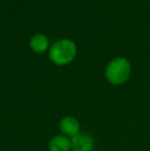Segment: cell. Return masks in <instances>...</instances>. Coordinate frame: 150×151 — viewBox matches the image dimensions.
Instances as JSON below:
<instances>
[{
	"instance_id": "obj_2",
	"label": "cell",
	"mask_w": 150,
	"mask_h": 151,
	"mask_svg": "<svg viewBox=\"0 0 150 151\" xmlns=\"http://www.w3.org/2000/svg\"><path fill=\"white\" fill-rule=\"evenodd\" d=\"M131 71H132V66L128 59L118 57L109 62L105 69V76L111 84L121 86L128 80Z\"/></svg>"
},
{
	"instance_id": "obj_5",
	"label": "cell",
	"mask_w": 150,
	"mask_h": 151,
	"mask_svg": "<svg viewBox=\"0 0 150 151\" xmlns=\"http://www.w3.org/2000/svg\"><path fill=\"white\" fill-rule=\"evenodd\" d=\"M29 45L33 52H37V54H41V52L50 50V40H48L47 36H45L44 34L38 33L30 38Z\"/></svg>"
},
{
	"instance_id": "obj_3",
	"label": "cell",
	"mask_w": 150,
	"mask_h": 151,
	"mask_svg": "<svg viewBox=\"0 0 150 151\" xmlns=\"http://www.w3.org/2000/svg\"><path fill=\"white\" fill-rule=\"evenodd\" d=\"M71 147L73 151H93L95 148V140L92 135L80 132L72 138Z\"/></svg>"
},
{
	"instance_id": "obj_4",
	"label": "cell",
	"mask_w": 150,
	"mask_h": 151,
	"mask_svg": "<svg viewBox=\"0 0 150 151\" xmlns=\"http://www.w3.org/2000/svg\"><path fill=\"white\" fill-rule=\"evenodd\" d=\"M60 131L66 137L73 138L80 133V123L73 116H66L60 121Z\"/></svg>"
},
{
	"instance_id": "obj_6",
	"label": "cell",
	"mask_w": 150,
	"mask_h": 151,
	"mask_svg": "<svg viewBox=\"0 0 150 151\" xmlns=\"http://www.w3.org/2000/svg\"><path fill=\"white\" fill-rule=\"evenodd\" d=\"M71 141L64 135L55 136L48 143L50 151H70Z\"/></svg>"
},
{
	"instance_id": "obj_1",
	"label": "cell",
	"mask_w": 150,
	"mask_h": 151,
	"mask_svg": "<svg viewBox=\"0 0 150 151\" xmlns=\"http://www.w3.org/2000/svg\"><path fill=\"white\" fill-rule=\"evenodd\" d=\"M77 54L76 44L70 39H59L55 41L48 50V58L54 64L64 66L74 60Z\"/></svg>"
}]
</instances>
